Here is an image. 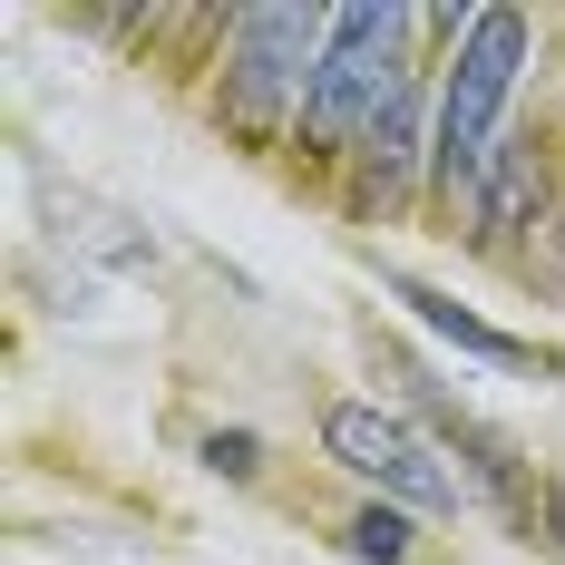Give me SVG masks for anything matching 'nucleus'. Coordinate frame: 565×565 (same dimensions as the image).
I'll return each mask as SVG.
<instances>
[{"mask_svg": "<svg viewBox=\"0 0 565 565\" xmlns=\"http://www.w3.org/2000/svg\"><path fill=\"white\" fill-rule=\"evenodd\" d=\"M322 40H332V10H312V0L234 10V30H225V108L244 117V127H282V108L302 117L312 68H322Z\"/></svg>", "mask_w": 565, "mask_h": 565, "instance_id": "obj_3", "label": "nucleus"}, {"mask_svg": "<svg viewBox=\"0 0 565 565\" xmlns=\"http://www.w3.org/2000/svg\"><path fill=\"white\" fill-rule=\"evenodd\" d=\"M526 50H536V20L526 10H468V30H458V58L449 78H439V127H429V167L439 185H478V175L498 167V127H508V98L516 78H526Z\"/></svg>", "mask_w": 565, "mask_h": 565, "instance_id": "obj_1", "label": "nucleus"}, {"mask_svg": "<svg viewBox=\"0 0 565 565\" xmlns=\"http://www.w3.org/2000/svg\"><path fill=\"white\" fill-rule=\"evenodd\" d=\"M205 458H215V468H234V478H244V468H254V439H244V429H234V439H205Z\"/></svg>", "mask_w": 565, "mask_h": 565, "instance_id": "obj_8", "label": "nucleus"}, {"mask_svg": "<svg viewBox=\"0 0 565 565\" xmlns=\"http://www.w3.org/2000/svg\"><path fill=\"white\" fill-rule=\"evenodd\" d=\"M351 556L409 565V508H361V516H351Z\"/></svg>", "mask_w": 565, "mask_h": 565, "instance_id": "obj_7", "label": "nucleus"}, {"mask_svg": "<svg viewBox=\"0 0 565 565\" xmlns=\"http://www.w3.org/2000/svg\"><path fill=\"white\" fill-rule=\"evenodd\" d=\"M391 302H409V312H419V322H429L439 341H458V351H468V361H488V371H536V351H526V341L498 332V322H478V312H468V302H449L439 282L391 274Z\"/></svg>", "mask_w": 565, "mask_h": 565, "instance_id": "obj_5", "label": "nucleus"}, {"mask_svg": "<svg viewBox=\"0 0 565 565\" xmlns=\"http://www.w3.org/2000/svg\"><path fill=\"white\" fill-rule=\"evenodd\" d=\"M399 40H409V10H391V0H351V10H332V40H322L312 98H302V147H312V157L361 147V137H371V117L409 88Z\"/></svg>", "mask_w": 565, "mask_h": 565, "instance_id": "obj_2", "label": "nucleus"}, {"mask_svg": "<svg viewBox=\"0 0 565 565\" xmlns=\"http://www.w3.org/2000/svg\"><path fill=\"white\" fill-rule=\"evenodd\" d=\"M409 157H419V88H399L391 108L371 117V137H361V167L381 175V185H399V175H409Z\"/></svg>", "mask_w": 565, "mask_h": 565, "instance_id": "obj_6", "label": "nucleus"}, {"mask_svg": "<svg viewBox=\"0 0 565 565\" xmlns=\"http://www.w3.org/2000/svg\"><path fill=\"white\" fill-rule=\"evenodd\" d=\"M322 449L361 478V488H381V508H458V468L399 409L381 399H332L322 409Z\"/></svg>", "mask_w": 565, "mask_h": 565, "instance_id": "obj_4", "label": "nucleus"}, {"mask_svg": "<svg viewBox=\"0 0 565 565\" xmlns=\"http://www.w3.org/2000/svg\"><path fill=\"white\" fill-rule=\"evenodd\" d=\"M546 516H556V526H565V488H556V498H546Z\"/></svg>", "mask_w": 565, "mask_h": 565, "instance_id": "obj_9", "label": "nucleus"}]
</instances>
